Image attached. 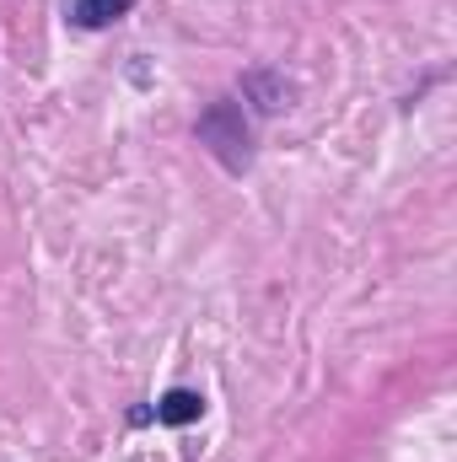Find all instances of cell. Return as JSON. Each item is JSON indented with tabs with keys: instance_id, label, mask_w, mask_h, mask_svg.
<instances>
[{
	"instance_id": "cell-1",
	"label": "cell",
	"mask_w": 457,
	"mask_h": 462,
	"mask_svg": "<svg viewBox=\"0 0 457 462\" xmlns=\"http://www.w3.org/2000/svg\"><path fill=\"white\" fill-rule=\"evenodd\" d=\"M200 409H205V403H200V393L173 387V393L156 403V420H162V425H194V420H200Z\"/></svg>"
},
{
	"instance_id": "cell-2",
	"label": "cell",
	"mask_w": 457,
	"mask_h": 462,
	"mask_svg": "<svg viewBox=\"0 0 457 462\" xmlns=\"http://www.w3.org/2000/svg\"><path fill=\"white\" fill-rule=\"evenodd\" d=\"M129 5H135V0H76V5H70V22H76V27H108V22H118Z\"/></svg>"
}]
</instances>
